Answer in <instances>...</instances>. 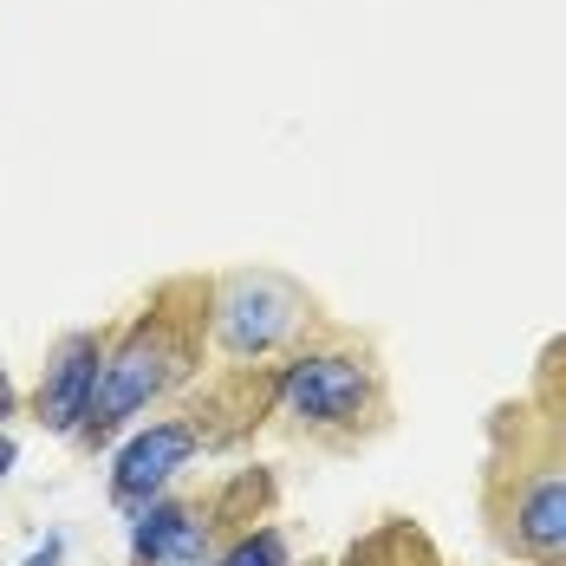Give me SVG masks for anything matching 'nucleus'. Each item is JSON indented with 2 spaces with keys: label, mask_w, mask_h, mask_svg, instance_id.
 Returning a JSON list of instances; mask_svg holds the SVG:
<instances>
[{
  "label": "nucleus",
  "mask_w": 566,
  "mask_h": 566,
  "mask_svg": "<svg viewBox=\"0 0 566 566\" xmlns=\"http://www.w3.org/2000/svg\"><path fill=\"white\" fill-rule=\"evenodd\" d=\"M98 371H105V339H98V333H72V339L46 358L33 410H40V423H46L53 437H78V430L92 423Z\"/></svg>",
  "instance_id": "nucleus-4"
},
{
  "label": "nucleus",
  "mask_w": 566,
  "mask_h": 566,
  "mask_svg": "<svg viewBox=\"0 0 566 566\" xmlns=\"http://www.w3.org/2000/svg\"><path fill=\"white\" fill-rule=\"evenodd\" d=\"M300 319H306V306H300L293 286L268 281V274H241V281H228L216 293L209 333H216L228 358H268L300 333Z\"/></svg>",
  "instance_id": "nucleus-1"
},
{
  "label": "nucleus",
  "mask_w": 566,
  "mask_h": 566,
  "mask_svg": "<svg viewBox=\"0 0 566 566\" xmlns=\"http://www.w3.org/2000/svg\"><path fill=\"white\" fill-rule=\"evenodd\" d=\"M514 534L534 554H566V475H541L514 502Z\"/></svg>",
  "instance_id": "nucleus-7"
},
{
  "label": "nucleus",
  "mask_w": 566,
  "mask_h": 566,
  "mask_svg": "<svg viewBox=\"0 0 566 566\" xmlns=\"http://www.w3.org/2000/svg\"><path fill=\"white\" fill-rule=\"evenodd\" d=\"M196 430L189 423H150V430H137L112 462V495L124 514H137L144 502H157L164 495V482H170L176 469H189V455H196Z\"/></svg>",
  "instance_id": "nucleus-5"
},
{
  "label": "nucleus",
  "mask_w": 566,
  "mask_h": 566,
  "mask_svg": "<svg viewBox=\"0 0 566 566\" xmlns=\"http://www.w3.org/2000/svg\"><path fill=\"white\" fill-rule=\"evenodd\" d=\"M13 462H20V443H13V437H7V430H0V482H7V475H13Z\"/></svg>",
  "instance_id": "nucleus-10"
},
{
  "label": "nucleus",
  "mask_w": 566,
  "mask_h": 566,
  "mask_svg": "<svg viewBox=\"0 0 566 566\" xmlns=\"http://www.w3.org/2000/svg\"><path fill=\"white\" fill-rule=\"evenodd\" d=\"M281 403L300 423H358L371 403V371L352 352H300L281 378Z\"/></svg>",
  "instance_id": "nucleus-3"
},
{
  "label": "nucleus",
  "mask_w": 566,
  "mask_h": 566,
  "mask_svg": "<svg viewBox=\"0 0 566 566\" xmlns=\"http://www.w3.org/2000/svg\"><path fill=\"white\" fill-rule=\"evenodd\" d=\"M59 560H65V534H46V541H40L20 566H59Z\"/></svg>",
  "instance_id": "nucleus-9"
},
{
  "label": "nucleus",
  "mask_w": 566,
  "mask_h": 566,
  "mask_svg": "<svg viewBox=\"0 0 566 566\" xmlns=\"http://www.w3.org/2000/svg\"><path fill=\"white\" fill-rule=\"evenodd\" d=\"M170 371H176L170 339L157 333V319H137V326H130V339L105 352L98 397H92V423H85V430H92V443H105L112 430H124L150 397L170 385Z\"/></svg>",
  "instance_id": "nucleus-2"
},
{
  "label": "nucleus",
  "mask_w": 566,
  "mask_h": 566,
  "mask_svg": "<svg viewBox=\"0 0 566 566\" xmlns=\"http://www.w3.org/2000/svg\"><path fill=\"white\" fill-rule=\"evenodd\" d=\"M209 566H293V554H286L281 527H261V534H241L222 560H209Z\"/></svg>",
  "instance_id": "nucleus-8"
},
{
  "label": "nucleus",
  "mask_w": 566,
  "mask_h": 566,
  "mask_svg": "<svg viewBox=\"0 0 566 566\" xmlns=\"http://www.w3.org/2000/svg\"><path fill=\"white\" fill-rule=\"evenodd\" d=\"M13 410V385H7V371H0V417Z\"/></svg>",
  "instance_id": "nucleus-11"
},
{
  "label": "nucleus",
  "mask_w": 566,
  "mask_h": 566,
  "mask_svg": "<svg viewBox=\"0 0 566 566\" xmlns=\"http://www.w3.org/2000/svg\"><path fill=\"white\" fill-rule=\"evenodd\" d=\"M130 521V560L137 566H209V521L182 509V502H144Z\"/></svg>",
  "instance_id": "nucleus-6"
}]
</instances>
